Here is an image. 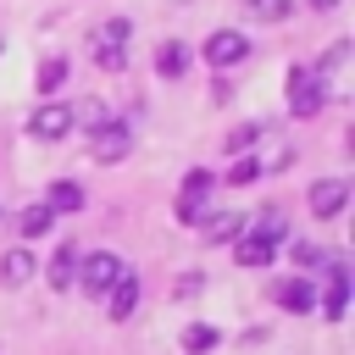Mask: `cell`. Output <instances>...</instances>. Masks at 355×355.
<instances>
[{
    "label": "cell",
    "instance_id": "obj_8",
    "mask_svg": "<svg viewBox=\"0 0 355 355\" xmlns=\"http://www.w3.org/2000/svg\"><path fill=\"white\" fill-rule=\"evenodd\" d=\"M272 300H277L283 311H294V316L316 311V288H311L305 277H277V283H272Z\"/></svg>",
    "mask_w": 355,
    "mask_h": 355
},
{
    "label": "cell",
    "instance_id": "obj_2",
    "mask_svg": "<svg viewBox=\"0 0 355 355\" xmlns=\"http://www.w3.org/2000/svg\"><path fill=\"white\" fill-rule=\"evenodd\" d=\"M128 33H133V22H122V17H105L100 28H94V61L105 67V72H122L128 67Z\"/></svg>",
    "mask_w": 355,
    "mask_h": 355
},
{
    "label": "cell",
    "instance_id": "obj_25",
    "mask_svg": "<svg viewBox=\"0 0 355 355\" xmlns=\"http://www.w3.org/2000/svg\"><path fill=\"white\" fill-rule=\"evenodd\" d=\"M311 6H316V11H333V6H338V0H311Z\"/></svg>",
    "mask_w": 355,
    "mask_h": 355
},
{
    "label": "cell",
    "instance_id": "obj_5",
    "mask_svg": "<svg viewBox=\"0 0 355 355\" xmlns=\"http://www.w3.org/2000/svg\"><path fill=\"white\" fill-rule=\"evenodd\" d=\"M89 150H94V161L111 166V161H122V155L133 150V128H128V122H100L94 139H89Z\"/></svg>",
    "mask_w": 355,
    "mask_h": 355
},
{
    "label": "cell",
    "instance_id": "obj_22",
    "mask_svg": "<svg viewBox=\"0 0 355 355\" xmlns=\"http://www.w3.org/2000/svg\"><path fill=\"white\" fill-rule=\"evenodd\" d=\"M216 344V327H189L183 333V349H211Z\"/></svg>",
    "mask_w": 355,
    "mask_h": 355
},
{
    "label": "cell",
    "instance_id": "obj_14",
    "mask_svg": "<svg viewBox=\"0 0 355 355\" xmlns=\"http://www.w3.org/2000/svg\"><path fill=\"white\" fill-rule=\"evenodd\" d=\"M28 277H33V255H28V250H6V255H0V283L17 288V283H28Z\"/></svg>",
    "mask_w": 355,
    "mask_h": 355
},
{
    "label": "cell",
    "instance_id": "obj_11",
    "mask_svg": "<svg viewBox=\"0 0 355 355\" xmlns=\"http://www.w3.org/2000/svg\"><path fill=\"white\" fill-rule=\"evenodd\" d=\"M349 305V266H327V294H322V316H344Z\"/></svg>",
    "mask_w": 355,
    "mask_h": 355
},
{
    "label": "cell",
    "instance_id": "obj_16",
    "mask_svg": "<svg viewBox=\"0 0 355 355\" xmlns=\"http://www.w3.org/2000/svg\"><path fill=\"white\" fill-rule=\"evenodd\" d=\"M72 277H78V250H72V244H61V250H55V261H50V283H55V288H67Z\"/></svg>",
    "mask_w": 355,
    "mask_h": 355
},
{
    "label": "cell",
    "instance_id": "obj_9",
    "mask_svg": "<svg viewBox=\"0 0 355 355\" xmlns=\"http://www.w3.org/2000/svg\"><path fill=\"white\" fill-rule=\"evenodd\" d=\"M205 194H211V172H189L183 178V200H178V222H200Z\"/></svg>",
    "mask_w": 355,
    "mask_h": 355
},
{
    "label": "cell",
    "instance_id": "obj_1",
    "mask_svg": "<svg viewBox=\"0 0 355 355\" xmlns=\"http://www.w3.org/2000/svg\"><path fill=\"white\" fill-rule=\"evenodd\" d=\"M277 244H283V216L266 211V216L255 222V233H244V239L233 244V261H239V266H272Z\"/></svg>",
    "mask_w": 355,
    "mask_h": 355
},
{
    "label": "cell",
    "instance_id": "obj_23",
    "mask_svg": "<svg viewBox=\"0 0 355 355\" xmlns=\"http://www.w3.org/2000/svg\"><path fill=\"white\" fill-rule=\"evenodd\" d=\"M250 6H255L266 22H283V17H288V0H250Z\"/></svg>",
    "mask_w": 355,
    "mask_h": 355
},
{
    "label": "cell",
    "instance_id": "obj_15",
    "mask_svg": "<svg viewBox=\"0 0 355 355\" xmlns=\"http://www.w3.org/2000/svg\"><path fill=\"white\" fill-rule=\"evenodd\" d=\"M17 227H22V239H39V233L55 227V211H50V205H28V211L17 216Z\"/></svg>",
    "mask_w": 355,
    "mask_h": 355
},
{
    "label": "cell",
    "instance_id": "obj_10",
    "mask_svg": "<svg viewBox=\"0 0 355 355\" xmlns=\"http://www.w3.org/2000/svg\"><path fill=\"white\" fill-rule=\"evenodd\" d=\"M344 200H349V183H344V178H322V183L311 189V216H338Z\"/></svg>",
    "mask_w": 355,
    "mask_h": 355
},
{
    "label": "cell",
    "instance_id": "obj_18",
    "mask_svg": "<svg viewBox=\"0 0 355 355\" xmlns=\"http://www.w3.org/2000/svg\"><path fill=\"white\" fill-rule=\"evenodd\" d=\"M205 239H211V244H222V239H239V216H233V211H222V216H211V227H205Z\"/></svg>",
    "mask_w": 355,
    "mask_h": 355
},
{
    "label": "cell",
    "instance_id": "obj_24",
    "mask_svg": "<svg viewBox=\"0 0 355 355\" xmlns=\"http://www.w3.org/2000/svg\"><path fill=\"white\" fill-rule=\"evenodd\" d=\"M294 261H300V266H322V250H316L311 239H300V244H294Z\"/></svg>",
    "mask_w": 355,
    "mask_h": 355
},
{
    "label": "cell",
    "instance_id": "obj_4",
    "mask_svg": "<svg viewBox=\"0 0 355 355\" xmlns=\"http://www.w3.org/2000/svg\"><path fill=\"white\" fill-rule=\"evenodd\" d=\"M122 272H128V266H122V255H111V250H89V261H78V283H83L89 294H105Z\"/></svg>",
    "mask_w": 355,
    "mask_h": 355
},
{
    "label": "cell",
    "instance_id": "obj_6",
    "mask_svg": "<svg viewBox=\"0 0 355 355\" xmlns=\"http://www.w3.org/2000/svg\"><path fill=\"white\" fill-rule=\"evenodd\" d=\"M28 133H33V139H67V133H72V105L44 100V105L28 116Z\"/></svg>",
    "mask_w": 355,
    "mask_h": 355
},
{
    "label": "cell",
    "instance_id": "obj_13",
    "mask_svg": "<svg viewBox=\"0 0 355 355\" xmlns=\"http://www.w3.org/2000/svg\"><path fill=\"white\" fill-rule=\"evenodd\" d=\"M155 72H161V78H183V72H189V44L166 39V44L155 50Z\"/></svg>",
    "mask_w": 355,
    "mask_h": 355
},
{
    "label": "cell",
    "instance_id": "obj_20",
    "mask_svg": "<svg viewBox=\"0 0 355 355\" xmlns=\"http://www.w3.org/2000/svg\"><path fill=\"white\" fill-rule=\"evenodd\" d=\"M255 139H261V128H255V122H244V128H233V133H227V150L239 155V150H250Z\"/></svg>",
    "mask_w": 355,
    "mask_h": 355
},
{
    "label": "cell",
    "instance_id": "obj_7",
    "mask_svg": "<svg viewBox=\"0 0 355 355\" xmlns=\"http://www.w3.org/2000/svg\"><path fill=\"white\" fill-rule=\"evenodd\" d=\"M244 55H250V39L233 33V28H216V33L205 39V61H211V67H233V61H244Z\"/></svg>",
    "mask_w": 355,
    "mask_h": 355
},
{
    "label": "cell",
    "instance_id": "obj_17",
    "mask_svg": "<svg viewBox=\"0 0 355 355\" xmlns=\"http://www.w3.org/2000/svg\"><path fill=\"white\" fill-rule=\"evenodd\" d=\"M44 205H50V211H78V205H83V189H78V183H50Z\"/></svg>",
    "mask_w": 355,
    "mask_h": 355
},
{
    "label": "cell",
    "instance_id": "obj_3",
    "mask_svg": "<svg viewBox=\"0 0 355 355\" xmlns=\"http://www.w3.org/2000/svg\"><path fill=\"white\" fill-rule=\"evenodd\" d=\"M327 105V83L316 67H288V111L294 116H316Z\"/></svg>",
    "mask_w": 355,
    "mask_h": 355
},
{
    "label": "cell",
    "instance_id": "obj_19",
    "mask_svg": "<svg viewBox=\"0 0 355 355\" xmlns=\"http://www.w3.org/2000/svg\"><path fill=\"white\" fill-rule=\"evenodd\" d=\"M61 83H67V61L55 55V61H44V67H39V89L50 94V89H61Z\"/></svg>",
    "mask_w": 355,
    "mask_h": 355
},
{
    "label": "cell",
    "instance_id": "obj_12",
    "mask_svg": "<svg viewBox=\"0 0 355 355\" xmlns=\"http://www.w3.org/2000/svg\"><path fill=\"white\" fill-rule=\"evenodd\" d=\"M105 294H111V316H116V322H128V316H133V305H139V277H133V272H122Z\"/></svg>",
    "mask_w": 355,
    "mask_h": 355
},
{
    "label": "cell",
    "instance_id": "obj_21",
    "mask_svg": "<svg viewBox=\"0 0 355 355\" xmlns=\"http://www.w3.org/2000/svg\"><path fill=\"white\" fill-rule=\"evenodd\" d=\"M255 178H261V161H250V155L227 166V183H255Z\"/></svg>",
    "mask_w": 355,
    "mask_h": 355
}]
</instances>
